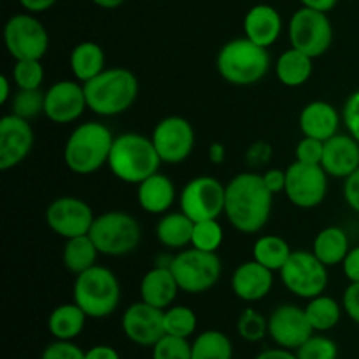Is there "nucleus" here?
I'll list each match as a JSON object with an SVG mask.
<instances>
[{
  "label": "nucleus",
  "mask_w": 359,
  "mask_h": 359,
  "mask_svg": "<svg viewBox=\"0 0 359 359\" xmlns=\"http://www.w3.org/2000/svg\"><path fill=\"white\" fill-rule=\"evenodd\" d=\"M339 126V112L328 102H311L300 112V128L305 137H314V139L326 142L333 135H337Z\"/></svg>",
  "instance_id": "23"
},
{
  "label": "nucleus",
  "mask_w": 359,
  "mask_h": 359,
  "mask_svg": "<svg viewBox=\"0 0 359 359\" xmlns=\"http://www.w3.org/2000/svg\"><path fill=\"white\" fill-rule=\"evenodd\" d=\"M195 221L184 212H172L161 217L156 224V237L165 248L182 249L191 244Z\"/></svg>",
  "instance_id": "30"
},
{
  "label": "nucleus",
  "mask_w": 359,
  "mask_h": 359,
  "mask_svg": "<svg viewBox=\"0 0 359 359\" xmlns=\"http://www.w3.org/2000/svg\"><path fill=\"white\" fill-rule=\"evenodd\" d=\"M344 198H346L347 205L354 212H359V168L346 179V184H344Z\"/></svg>",
  "instance_id": "46"
},
{
  "label": "nucleus",
  "mask_w": 359,
  "mask_h": 359,
  "mask_svg": "<svg viewBox=\"0 0 359 359\" xmlns=\"http://www.w3.org/2000/svg\"><path fill=\"white\" fill-rule=\"evenodd\" d=\"M95 6L102 7V9H116V7L123 6L125 0H91Z\"/></svg>",
  "instance_id": "55"
},
{
  "label": "nucleus",
  "mask_w": 359,
  "mask_h": 359,
  "mask_svg": "<svg viewBox=\"0 0 359 359\" xmlns=\"http://www.w3.org/2000/svg\"><path fill=\"white\" fill-rule=\"evenodd\" d=\"M344 123L351 135L359 142V90L351 93L344 105Z\"/></svg>",
  "instance_id": "44"
},
{
  "label": "nucleus",
  "mask_w": 359,
  "mask_h": 359,
  "mask_svg": "<svg viewBox=\"0 0 359 359\" xmlns=\"http://www.w3.org/2000/svg\"><path fill=\"white\" fill-rule=\"evenodd\" d=\"M86 359H121L118 351L111 346H95L86 351Z\"/></svg>",
  "instance_id": "49"
},
{
  "label": "nucleus",
  "mask_w": 359,
  "mask_h": 359,
  "mask_svg": "<svg viewBox=\"0 0 359 359\" xmlns=\"http://www.w3.org/2000/svg\"><path fill=\"white\" fill-rule=\"evenodd\" d=\"M298 359H339V346L325 335H312L297 349Z\"/></svg>",
  "instance_id": "40"
},
{
  "label": "nucleus",
  "mask_w": 359,
  "mask_h": 359,
  "mask_svg": "<svg viewBox=\"0 0 359 359\" xmlns=\"http://www.w3.org/2000/svg\"><path fill=\"white\" fill-rule=\"evenodd\" d=\"M88 109L83 84L76 81H58L46 91L44 114L56 125H69Z\"/></svg>",
  "instance_id": "18"
},
{
  "label": "nucleus",
  "mask_w": 359,
  "mask_h": 359,
  "mask_svg": "<svg viewBox=\"0 0 359 359\" xmlns=\"http://www.w3.org/2000/svg\"><path fill=\"white\" fill-rule=\"evenodd\" d=\"M223 244V228L216 219L196 221L193 226L191 245L200 251L216 252Z\"/></svg>",
  "instance_id": "36"
},
{
  "label": "nucleus",
  "mask_w": 359,
  "mask_h": 359,
  "mask_svg": "<svg viewBox=\"0 0 359 359\" xmlns=\"http://www.w3.org/2000/svg\"><path fill=\"white\" fill-rule=\"evenodd\" d=\"M284 193L300 209H314L328 193V174L321 165H307L294 161L286 168Z\"/></svg>",
  "instance_id": "13"
},
{
  "label": "nucleus",
  "mask_w": 359,
  "mask_h": 359,
  "mask_svg": "<svg viewBox=\"0 0 359 359\" xmlns=\"http://www.w3.org/2000/svg\"><path fill=\"white\" fill-rule=\"evenodd\" d=\"M97 245L98 252L105 256H125L135 251L142 241L139 221L126 212L100 214L95 217L88 233Z\"/></svg>",
  "instance_id": "7"
},
{
  "label": "nucleus",
  "mask_w": 359,
  "mask_h": 359,
  "mask_svg": "<svg viewBox=\"0 0 359 359\" xmlns=\"http://www.w3.org/2000/svg\"><path fill=\"white\" fill-rule=\"evenodd\" d=\"M287 34L291 48L305 53L311 58L325 55L333 41L332 21L326 13L304 6L291 16Z\"/></svg>",
  "instance_id": "9"
},
{
  "label": "nucleus",
  "mask_w": 359,
  "mask_h": 359,
  "mask_svg": "<svg viewBox=\"0 0 359 359\" xmlns=\"http://www.w3.org/2000/svg\"><path fill=\"white\" fill-rule=\"evenodd\" d=\"M272 270L263 266L256 259L238 265L231 276V290L235 297L244 302L263 300L272 291Z\"/></svg>",
  "instance_id": "21"
},
{
  "label": "nucleus",
  "mask_w": 359,
  "mask_h": 359,
  "mask_svg": "<svg viewBox=\"0 0 359 359\" xmlns=\"http://www.w3.org/2000/svg\"><path fill=\"white\" fill-rule=\"evenodd\" d=\"M312 60L305 53L291 48L280 55L277 60L276 74L284 86L298 88L307 83L312 76Z\"/></svg>",
  "instance_id": "29"
},
{
  "label": "nucleus",
  "mask_w": 359,
  "mask_h": 359,
  "mask_svg": "<svg viewBox=\"0 0 359 359\" xmlns=\"http://www.w3.org/2000/svg\"><path fill=\"white\" fill-rule=\"evenodd\" d=\"M121 287L114 272L105 266L95 265L76 277L74 302L88 318L104 319L118 309Z\"/></svg>",
  "instance_id": "6"
},
{
  "label": "nucleus",
  "mask_w": 359,
  "mask_h": 359,
  "mask_svg": "<svg viewBox=\"0 0 359 359\" xmlns=\"http://www.w3.org/2000/svg\"><path fill=\"white\" fill-rule=\"evenodd\" d=\"M107 165L119 181L140 184L144 179L156 174L161 158L151 137H144L140 133H121L114 137Z\"/></svg>",
  "instance_id": "3"
},
{
  "label": "nucleus",
  "mask_w": 359,
  "mask_h": 359,
  "mask_svg": "<svg viewBox=\"0 0 359 359\" xmlns=\"http://www.w3.org/2000/svg\"><path fill=\"white\" fill-rule=\"evenodd\" d=\"M13 81L18 90H39L44 81V67L41 60H16Z\"/></svg>",
  "instance_id": "37"
},
{
  "label": "nucleus",
  "mask_w": 359,
  "mask_h": 359,
  "mask_svg": "<svg viewBox=\"0 0 359 359\" xmlns=\"http://www.w3.org/2000/svg\"><path fill=\"white\" fill-rule=\"evenodd\" d=\"M349 249V238L346 231L339 226H328L318 233L312 252L326 266H335L346 259Z\"/></svg>",
  "instance_id": "28"
},
{
  "label": "nucleus",
  "mask_w": 359,
  "mask_h": 359,
  "mask_svg": "<svg viewBox=\"0 0 359 359\" xmlns=\"http://www.w3.org/2000/svg\"><path fill=\"white\" fill-rule=\"evenodd\" d=\"M151 139L161 161L181 163L195 147V130L188 119L181 116H168L154 126Z\"/></svg>",
  "instance_id": "14"
},
{
  "label": "nucleus",
  "mask_w": 359,
  "mask_h": 359,
  "mask_svg": "<svg viewBox=\"0 0 359 359\" xmlns=\"http://www.w3.org/2000/svg\"><path fill=\"white\" fill-rule=\"evenodd\" d=\"M56 2H58V0H20L21 7L32 14L44 13V11L51 9Z\"/></svg>",
  "instance_id": "50"
},
{
  "label": "nucleus",
  "mask_w": 359,
  "mask_h": 359,
  "mask_svg": "<svg viewBox=\"0 0 359 359\" xmlns=\"http://www.w3.org/2000/svg\"><path fill=\"white\" fill-rule=\"evenodd\" d=\"M153 359H193L191 344L188 339L165 335L160 342L154 344Z\"/></svg>",
  "instance_id": "41"
},
{
  "label": "nucleus",
  "mask_w": 359,
  "mask_h": 359,
  "mask_svg": "<svg viewBox=\"0 0 359 359\" xmlns=\"http://www.w3.org/2000/svg\"><path fill=\"white\" fill-rule=\"evenodd\" d=\"M112 137L111 130L98 121H86L74 128L63 147V160L74 174L88 175L109 163Z\"/></svg>",
  "instance_id": "2"
},
{
  "label": "nucleus",
  "mask_w": 359,
  "mask_h": 359,
  "mask_svg": "<svg viewBox=\"0 0 359 359\" xmlns=\"http://www.w3.org/2000/svg\"><path fill=\"white\" fill-rule=\"evenodd\" d=\"M179 290L181 287H179L177 280H175L170 266H156V269L149 270L142 277V283H140V298L146 304L165 311L175 300Z\"/></svg>",
  "instance_id": "24"
},
{
  "label": "nucleus",
  "mask_w": 359,
  "mask_h": 359,
  "mask_svg": "<svg viewBox=\"0 0 359 359\" xmlns=\"http://www.w3.org/2000/svg\"><path fill=\"white\" fill-rule=\"evenodd\" d=\"M193 359H231L233 346L224 333L217 330L200 333L191 344Z\"/></svg>",
  "instance_id": "34"
},
{
  "label": "nucleus",
  "mask_w": 359,
  "mask_h": 359,
  "mask_svg": "<svg viewBox=\"0 0 359 359\" xmlns=\"http://www.w3.org/2000/svg\"><path fill=\"white\" fill-rule=\"evenodd\" d=\"M7 51L16 60H42L49 46L44 25L32 13L14 14L4 28Z\"/></svg>",
  "instance_id": "11"
},
{
  "label": "nucleus",
  "mask_w": 359,
  "mask_h": 359,
  "mask_svg": "<svg viewBox=\"0 0 359 359\" xmlns=\"http://www.w3.org/2000/svg\"><path fill=\"white\" fill-rule=\"evenodd\" d=\"M137 189V200L140 207L149 214H163L175 200V186L170 177L163 174H153L144 179Z\"/></svg>",
  "instance_id": "25"
},
{
  "label": "nucleus",
  "mask_w": 359,
  "mask_h": 359,
  "mask_svg": "<svg viewBox=\"0 0 359 359\" xmlns=\"http://www.w3.org/2000/svg\"><path fill=\"white\" fill-rule=\"evenodd\" d=\"M221 77L235 86H251L259 83L270 69V56L266 48L255 44L248 37H238L226 42L219 49L216 60Z\"/></svg>",
  "instance_id": "5"
},
{
  "label": "nucleus",
  "mask_w": 359,
  "mask_h": 359,
  "mask_svg": "<svg viewBox=\"0 0 359 359\" xmlns=\"http://www.w3.org/2000/svg\"><path fill=\"white\" fill-rule=\"evenodd\" d=\"M0 86H2V91H0V104H7L11 97V79L7 76H0Z\"/></svg>",
  "instance_id": "54"
},
{
  "label": "nucleus",
  "mask_w": 359,
  "mask_h": 359,
  "mask_svg": "<svg viewBox=\"0 0 359 359\" xmlns=\"http://www.w3.org/2000/svg\"><path fill=\"white\" fill-rule=\"evenodd\" d=\"M273 193L266 188L263 175L244 172L226 184L224 214L235 230L258 233L270 219Z\"/></svg>",
  "instance_id": "1"
},
{
  "label": "nucleus",
  "mask_w": 359,
  "mask_h": 359,
  "mask_svg": "<svg viewBox=\"0 0 359 359\" xmlns=\"http://www.w3.org/2000/svg\"><path fill=\"white\" fill-rule=\"evenodd\" d=\"M165 311L153 307L146 302L132 304L123 314L121 326L125 335L133 344L142 347H154L160 342L165 333Z\"/></svg>",
  "instance_id": "17"
},
{
  "label": "nucleus",
  "mask_w": 359,
  "mask_h": 359,
  "mask_svg": "<svg viewBox=\"0 0 359 359\" xmlns=\"http://www.w3.org/2000/svg\"><path fill=\"white\" fill-rule=\"evenodd\" d=\"M46 91L39 90H18L13 97V114L23 119H32L44 112Z\"/></svg>",
  "instance_id": "38"
},
{
  "label": "nucleus",
  "mask_w": 359,
  "mask_h": 359,
  "mask_svg": "<svg viewBox=\"0 0 359 359\" xmlns=\"http://www.w3.org/2000/svg\"><path fill=\"white\" fill-rule=\"evenodd\" d=\"M100 255L91 241L90 235H79V237L67 238V244L63 248V265L69 272L83 273L84 270L97 265V256Z\"/></svg>",
  "instance_id": "31"
},
{
  "label": "nucleus",
  "mask_w": 359,
  "mask_h": 359,
  "mask_svg": "<svg viewBox=\"0 0 359 359\" xmlns=\"http://www.w3.org/2000/svg\"><path fill=\"white\" fill-rule=\"evenodd\" d=\"M342 266L349 283H359V245L349 249L346 259L342 262Z\"/></svg>",
  "instance_id": "47"
},
{
  "label": "nucleus",
  "mask_w": 359,
  "mask_h": 359,
  "mask_svg": "<svg viewBox=\"0 0 359 359\" xmlns=\"http://www.w3.org/2000/svg\"><path fill=\"white\" fill-rule=\"evenodd\" d=\"M291 252L293 251L287 245V242L277 235H263L255 242V248H252V256H255L256 262L262 263L272 272H276V270L280 272V269L290 259Z\"/></svg>",
  "instance_id": "32"
},
{
  "label": "nucleus",
  "mask_w": 359,
  "mask_h": 359,
  "mask_svg": "<svg viewBox=\"0 0 359 359\" xmlns=\"http://www.w3.org/2000/svg\"><path fill=\"white\" fill-rule=\"evenodd\" d=\"M165 333L172 337H181V339H189L195 333L196 314L189 307L184 305H175V307L165 309Z\"/></svg>",
  "instance_id": "35"
},
{
  "label": "nucleus",
  "mask_w": 359,
  "mask_h": 359,
  "mask_svg": "<svg viewBox=\"0 0 359 359\" xmlns=\"http://www.w3.org/2000/svg\"><path fill=\"white\" fill-rule=\"evenodd\" d=\"M305 314H307L314 332H330L340 323L342 309L335 298L319 294V297L311 298L309 305L305 307Z\"/></svg>",
  "instance_id": "33"
},
{
  "label": "nucleus",
  "mask_w": 359,
  "mask_h": 359,
  "mask_svg": "<svg viewBox=\"0 0 359 359\" xmlns=\"http://www.w3.org/2000/svg\"><path fill=\"white\" fill-rule=\"evenodd\" d=\"M86 318L88 316L76 302L63 304L56 307L49 316L48 330L56 340H74L84 330Z\"/></svg>",
  "instance_id": "27"
},
{
  "label": "nucleus",
  "mask_w": 359,
  "mask_h": 359,
  "mask_svg": "<svg viewBox=\"0 0 359 359\" xmlns=\"http://www.w3.org/2000/svg\"><path fill=\"white\" fill-rule=\"evenodd\" d=\"M238 335L248 342H259L269 333V321L255 309H245L237 321Z\"/></svg>",
  "instance_id": "39"
},
{
  "label": "nucleus",
  "mask_w": 359,
  "mask_h": 359,
  "mask_svg": "<svg viewBox=\"0 0 359 359\" xmlns=\"http://www.w3.org/2000/svg\"><path fill=\"white\" fill-rule=\"evenodd\" d=\"M86 104L98 116H118L132 107L139 93V81L130 70L112 67L83 83Z\"/></svg>",
  "instance_id": "4"
},
{
  "label": "nucleus",
  "mask_w": 359,
  "mask_h": 359,
  "mask_svg": "<svg viewBox=\"0 0 359 359\" xmlns=\"http://www.w3.org/2000/svg\"><path fill=\"white\" fill-rule=\"evenodd\" d=\"M256 359H298L297 354L291 353L290 349L284 347H277V349H266L263 351Z\"/></svg>",
  "instance_id": "51"
},
{
  "label": "nucleus",
  "mask_w": 359,
  "mask_h": 359,
  "mask_svg": "<svg viewBox=\"0 0 359 359\" xmlns=\"http://www.w3.org/2000/svg\"><path fill=\"white\" fill-rule=\"evenodd\" d=\"M46 221L56 235L63 238H74L90 233L95 216L91 207L84 200L62 196L49 203L46 210Z\"/></svg>",
  "instance_id": "15"
},
{
  "label": "nucleus",
  "mask_w": 359,
  "mask_h": 359,
  "mask_svg": "<svg viewBox=\"0 0 359 359\" xmlns=\"http://www.w3.org/2000/svg\"><path fill=\"white\" fill-rule=\"evenodd\" d=\"M269 335L279 347L297 351L302 344L314 335V328L309 323L305 309L286 304L277 307L270 314Z\"/></svg>",
  "instance_id": "16"
},
{
  "label": "nucleus",
  "mask_w": 359,
  "mask_h": 359,
  "mask_svg": "<svg viewBox=\"0 0 359 359\" xmlns=\"http://www.w3.org/2000/svg\"><path fill=\"white\" fill-rule=\"evenodd\" d=\"M34 146V130L28 119L7 114L0 119V170L18 167L30 154Z\"/></svg>",
  "instance_id": "19"
},
{
  "label": "nucleus",
  "mask_w": 359,
  "mask_h": 359,
  "mask_svg": "<svg viewBox=\"0 0 359 359\" xmlns=\"http://www.w3.org/2000/svg\"><path fill=\"white\" fill-rule=\"evenodd\" d=\"M283 32V18L276 7L258 4L251 7L244 18V34L249 41L269 49L276 44Z\"/></svg>",
  "instance_id": "22"
},
{
  "label": "nucleus",
  "mask_w": 359,
  "mask_h": 359,
  "mask_svg": "<svg viewBox=\"0 0 359 359\" xmlns=\"http://www.w3.org/2000/svg\"><path fill=\"white\" fill-rule=\"evenodd\" d=\"M156 2H161V0H156Z\"/></svg>",
  "instance_id": "56"
},
{
  "label": "nucleus",
  "mask_w": 359,
  "mask_h": 359,
  "mask_svg": "<svg viewBox=\"0 0 359 359\" xmlns=\"http://www.w3.org/2000/svg\"><path fill=\"white\" fill-rule=\"evenodd\" d=\"M172 273L181 291L198 294L209 291L221 277V259L216 252L191 248L179 252L170 263Z\"/></svg>",
  "instance_id": "8"
},
{
  "label": "nucleus",
  "mask_w": 359,
  "mask_h": 359,
  "mask_svg": "<svg viewBox=\"0 0 359 359\" xmlns=\"http://www.w3.org/2000/svg\"><path fill=\"white\" fill-rule=\"evenodd\" d=\"M321 167L333 177L347 179L359 168V142L353 135H333L325 142Z\"/></svg>",
  "instance_id": "20"
},
{
  "label": "nucleus",
  "mask_w": 359,
  "mask_h": 359,
  "mask_svg": "<svg viewBox=\"0 0 359 359\" xmlns=\"http://www.w3.org/2000/svg\"><path fill=\"white\" fill-rule=\"evenodd\" d=\"M105 55L104 49L97 42L84 41L77 44L70 53V69L74 77L81 83L93 79L100 72H104Z\"/></svg>",
  "instance_id": "26"
},
{
  "label": "nucleus",
  "mask_w": 359,
  "mask_h": 359,
  "mask_svg": "<svg viewBox=\"0 0 359 359\" xmlns=\"http://www.w3.org/2000/svg\"><path fill=\"white\" fill-rule=\"evenodd\" d=\"M224 158H226V149H224L223 144H219V142L210 144V147H209V160L212 161V163L219 165V163H223Z\"/></svg>",
  "instance_id": "53"
},
{
  "label": "nucleus",
  "mask_w": 359,
  "mask_h": 359,
  "mask_svg": "<svg viewBox=\"0 0 359 359\" xmlns=\"http://www.w3.org/2000/svg\"><path fill=\"white\" fill-rule=\"evenodd\" d=\"M300 2L304 7H311V9L328 13V11H332L339 4V0H300Z\"/></svg>",
  "instance_id": "52"
},
{
  "label": "nucleus",
  "mask_w": 359,
  "mask_h": 359,
  "mask_svg": "<svg viewBox=\"0 0 359 359\" xmlns=\"http://www.w3.org/2000/svg\"><path fill=\"white\" fill-rule=\"evenodd\" d=\"M224 196L226 186L221 184L216 177L200 175L191 179L182 189L181 210L195 223L217 219L224 212Z\"/></svg>",
  "instance_id": "12"
},
{
  "label": "nucleus",
  "mask_w": 359,
  "mask_h": 359,
  "mask_svg": "<svg viewBox=\"0 0 359 359\" xmlns=\"http://www.w3.org/2000/svg\"><path fill=\"white\" fill-rule=\"evenodd\" d=\"M344 311L353 319L356 325H359V283H351L344 293Z\"/></svg>",
  "instance_id": "45"
},
{
  "label": "nucleus",
  "mask_w": 359,
  "mask_h": 359,
  "mask_svg": "<svg viewBox=\"0 0 359 359\" xmlns=\"http://www.w3.org/2000/svg\"><path fill=\"white\" fill-rule=\"evenodd\" d=\"M325 142L314 137H304L297 146V161L307 165H321Z\"/></svg>",
  "instance_id": "42"
},
{
  "label": "nucleus",
  "mask_w": 359,
  "mask_h": 359,
  "mask_svg": "<svg viewBox=\"0 0 359 359\" xmlns=\"http://www.w3.org/2000/svg\"><path fill=\"white\" fill-rule=\"evenodd\" d=\"M284 286L300 298H314L325 293L328 286L326 265L314 252L293 251L286 265L280 269Z\"/></svg>",
  "instance_id": "10"
},
{
  "label": "nucleus",
  "mask_w": 359,
  "mask_h": 359,
  "mask_svg": "<svg viewBox=\"0 0 359 359\" xmlns=\"http://www.w3.org/2000/svg\"><path fill=\"white\" fill-rule=\"evenodd\" d=\"M263 181H265L266 188L276 195V193L284 191L286 188V170H279V168H270L263 174Z\"/></svg>",
  "instance_id": "48"
},
{
  "label": "nucleus",
  "mask_w": 359,
  "mask_h": 359,
  "mask_svg": "<svg viewBox=\"0 0 359 359\" xmlns=\"http://www.w3.org/2000/svg\"><path fill=\"white\" fill-rule=\"evenodd\" d=\"M41 359H86V353L72 340H56L42 351Z\"/></svg>",
  "instance_id": "43"
}]
</instances>
